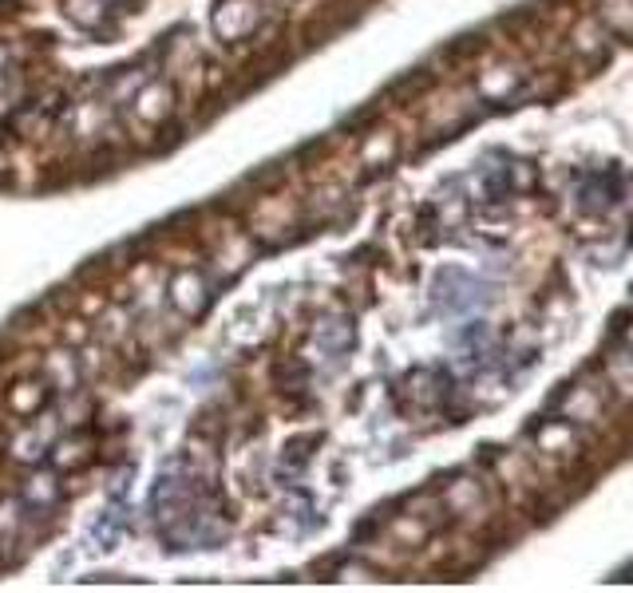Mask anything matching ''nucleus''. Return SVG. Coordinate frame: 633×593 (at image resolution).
Listing matches in <instances>:
<instances>
[{
	"mask_svg": "<svg viewBox=\"0 0 633 593\" xmlns=\"http://www.w3.org/2000/svg\"><path fill=\"white\" fill-rule=\"evenodd\" d=\"M17 506L24 514H32V519H44V514H52L56 506H60V471H56V468H40L37 475L24 483Z\"/></svg>",
	"mask_w": 633,
	"mask_h": 593,
	"instance_id": "nucleus-1",
	"label": "nucleus"
},
{
	"mask_svg": "<svg viewBox=\"0 0 633 593\" xmlns=\"http://www.w3.org/2000/svg\"><path fill=\"white\" fill-rule=\"evenodd\" d=\"M60 4H63V12H68V20L80 24L83 32H103L111 20L108 0H60Z\"/></svg>",
	"mask_w": 633,
	"mask_h": 593,
	"instance_id": "nucleus-2",
	"label": "nucleus"
},
{
	"mask_svg": "<svg viewBox=\"0 0 633 593\" xmlns=\"http://www.w3.org/2000/svg\"><path fill=\"white\" fill-rule=\"evenodd\" d=\"M48 404V388L40 380H24V384H12L9 392V408L17 415H40Z\"/></svg>",
	"mask_w": 633,
	"mask_h": 593,
	"instance_id": "nucleus-3",
	"label": "nucleus"
},
{
	"mask_svg": "<svg viewBox=\"0 0 633 593\" xmlns=\"http://www.w3.org/2000/svg\"><path fill=\"white\" fill-rule=\"evenodd\" d=\"M171 296H174V305L182 309V313L190 316V296H199L202 305L210 301V293H207V278H202L199 270H182L179 278L171 281Z\"/></svg>",
	"mask_w": 633,
	"mask_h": 593,
	"instance_id": "nucleus-4",
	"label": "nucleus"
},
{
	"mask_svg": "<svg viewBox=\"0 0 633 593\" xmlns=\"http://www.w3.org/2000/svg\"><path fill=\"white\" fill-rule=\"evenodd\" d=\"M139 115H147L151 123H159V119L171 115V91H167V83L147 80V88L139 91Z\"/></svg>",
	"mask_w": 633,
	"mask_h": 593,
	"instance_id": "nucleus-5",
	"label": "nucleus"
},
{
	"mask_svg": "<svg viewBox=\"0 0 633 593\" xmlns=\"http://www.w3.org/2000/svg\"><path fill=\"white\" fill-rule=\"evenodd\" d=\"M108 4H131V0H108Z\"/></svg>",
	"mask_w": 633,
	"mask_h": 593,
	"instance_id": "nucleus-6",
	"label": "nucleus"
}]
</instances>
